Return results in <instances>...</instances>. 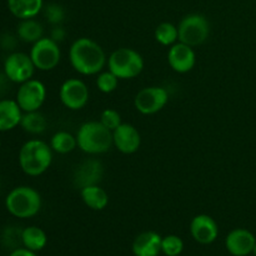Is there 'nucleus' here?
Returning <instances> with one entry per match:
<instances>
[{
	"instance_id": "1",
	"label": "nucleus",
	"mask_w": 256,
	"mask_h": 256,
	"mask_svg": "<svg viewBox=\"0 0 256 256\" xmlns=\"http://www.w3.org/2000/svg\"><path fill=\"white\" fill-rule=\"evenodd\" d=\"M69 60L79 74L95 75L104 69L106 55L96 42L89 38H79L70 46Z\"/></svg>"
},
{
	"instance_id": "2",
	"label": "nucleus",
	"mask_w": 256,
	"mask_h": 256,
	"mask_svg": "<svg viewBox=\"0 0 256 256\" xmlns=\"http://www.w3.org/2000/svg\"><path fill=\"white\" fill-rule=\"evenodd\" d=\"M52 162V149L45 142L32 139L25 142L19 152V164L30 176L44 174Z\"/></svg>"
},
{
	"instance_id": "3",
	"label": "nucleus",
	"mask_w": 256,
	"mask_h": 256,
	"mask_svg": "<svg viewBox=\"0 0 256 256\" xmlns=\"http://www.w3.org/2000/svg\"><path fill=\"white\" fill-rule=\"evenodd\" d=\"M78 148L89 155L104 154L112 144V132L100 122H86L82 124L76 134Z\"/></svg>"
},
{
	"instance_id": "4",
	"label": "nucleus",
	"mask_w": 256,
	"mask_h": 256,
	"mask_svg": "<svg viewBox=\"0 0 256 256\" xmlns=\"http://www.w3.org/2000/svg\"><path fill=\"white\" fill-rule=\"evenodd\" d=\"M8 212L19 219L35 216L42 209V196L30 186H18L8 194L5 199Z\"/></svg>"
},
{
	"instance_id": "5",
	"label": "nucleus",
	"mask_w": 256,
	"mask_h": 256,
	"mask_svg": "<svg viewBox=\"0 0 256 256\" xmlns=\"http://www.w3.org/2000/svg\"><path fill=\"white\" fill-rule=\"evenodd\" d=\"M108 66L119 79H134L144 69V59L132 48H119L110 54Z\"/></svg>"
},
{
	"instance_id": "6",
	"label": "nucleus",
	"mask_w": 256,
	"mask_h": 256,
	"mask_svg": "<svg viewBox=\"0 0 256 256\" xmlns=\"http://www.w3.org/2000/svg\"><path fill=\"white\" fill-rule=\"evenodd\" d=\"M179 42L189 46H199L206 42L210 35V24L206 16L198 12L188 14L178 25Z\"/></svg>"
},
{
	"instance_id": "7",
	"label": "nucleus",
	"mask_w": 256,
	"mask_h": 256,
	"mask_svg": "<svg viewBox=\"0 0 256 256\" xmlns=\"http://www.w3.org/2000/svg\"><path fill=\"white\" fill-rule=\"evenodd\" d=\"M30 58L36 69L49 72L59 65L62 52L59 44L52 38H42L32 45L30 50Z\"/></svg>"
},
{
	"instance_id": "8",
	"label": "nucleus",
	"mask_w": 256,
	"mask_h": 256,
	"mask_svg": "<svg viewBox=\"0 0 256 256\" xmlns=\"http://www.w3.org/2000/svg\"><path fill=\"white\" fill-rule=\"evenodd\" d=\"M169 102L166 89L160 86H148L140 90L134 99L135 109L142 115H152L164 109Z\"/></svg>"
},
{
	"instance_id": "9",
	"label": "nucleus",
	"mask_w": 256,
	"mask_h": 256,
	"mask_svg": "<svg viewBox=\"0 0 256 256\" xmlns=\"http://www.w3.org/2000/svg\"><path fill=\"white\" fill-rule=\"evenodd\" d=\"M45 98H46V88L36 79H30L20 84L16 92V102L24 112L39 110L44 104Z\"/></svg>"
},
{
	"instance_id": "10",
	"label": "nucleus",
	"mask_w": 256,
	"mask_h": 256,
	"mask_svg": "<svg viewBox=\"0 0 256 256\" xmlns=\"http://www.w3.org/2000/svg\"><path fill=\"white\" fill-rule=\"evenodd\" d=\"M62 104L70 110H80L89 102V88L80 79H68L60 86Z\"/></svg>"
},
{
	"instance_id": "11",
	"label": "nucleus",
	"mask_w": 256,
	"mask_h": 256,
	"mask_svg": "<svg viewBox=\"0 0 256 256\" xmlns=\"http://www.w3.org/2000/svg\"><path fill=\"white\" fill-rule=\"evenodd\" d=\"M35 69L36 68L30 55L24 52H12L4 62V72L12 82L16 84H22L32 79Z\"/></svg>"
},
{
	"instance_id": "12",
	"label": "nucleus",
	"mask_w": 256,
	"mask_h": 256,
	"mask_svg": "<svg viewBox=\"0 0 256 256\" xmlns=\"http://www.w3.org/2000/svg\"><path fill=\"white\" fill-rule=\"evenodd\" d=\"M104 175L102 162L98 159H86L80 162L72 174V184L82 190L90 185H99Z\"/></svg>"
},
{
	"instance_id": "13",
	"label": "nucleus",
	"mask_w": 256,
	"mask_h": 256,
	"mask_svg": "<svg viewBox=\"0 0 256 256\" xmlns=\"http://www.w3.org/2000/svg\"><path fill=\"white\" fill-rule=\"evenodd\" d=\"M112 144L122 154H134L142 145L139 130L134 125L122 122L112 132Z\"/></svg>"
},
{
	"instance_id": "14",
	"label": "nucleus",
	"mask_w": 256,
	"mask_h": 256,
	"mask_svg": "<svg viewBox=\"0 0 256 256\" xmlns=\"http://www.w3.org/2000/svg\"><path fill=\"white\" fill-rule=\"evenodd\" d=\"M168 62L174 72L185 74L192 70L196 62V55L192 46L184 42H175L168 52Z\"/></svg>"
},
{
	"instance_id": "15",
	"label": "nucleus",
	"mask_w": 256,
	"mask_h": 256,
	"mask_svg": "<svg viewBox=\"0 0 256 256\" xmlns=\"http://www.w3.org/2000/svg\"><path fill=\"white\" fill-rule=\"evenodd\" d=\"M190 232L196 242L209 245L216 240L219 235V226L212 216L200 214L196 215L190 222Z\"/></svg>"
},
{
	"instance_id": "16",
	"label": "nucleus",
	"mask_w": 256,
	"mask_h": 256,
	"mask_svg": "<svg viewBox=\"0 0 256 256\" xmlns=\"http://www.w3.org/2000/svg\"><path fill=\"white\" fill-rule=\"evenodd\" d=\"M256 238L252 232L246 229H234L228 234L225 239L226 250L232 256H248L252 254Z\"/></svg>"
},
{
	"instance_id": "17",
	"label": "nucleus",
	"mask_w": 256,
	"mask_h": 256,
	"mask_svg": "<svg viewBox=\"0 0 256 256\" xmlns=\"http://www.w3.org/2000/svg\"><path fill=\"white\" fill-rule=\"evenodd\" d=\"M162 240L155 232H142L132 242V252L135 256H158L162 252Z\"/></svg>"
},
{
	"instance_id": "18",
	"label": "nucleus",
	"mask_w": 256,
	"mask_h": 256,
	"mask_svg": "<svg viewBox=\"0 0 256 256\" xmlns=\"http://www.w3.org/2000/svg\"><path fill=\"white\" fill-rule=\"evenodd\" d=\"M22 110L16 100H0V132H9L20 125Z\"/></svg>"
},
{
	"instance_id": "19",
	"label": "nucleus",
	"mask_w": 256,
	"mask_h": 256,
	"mask_svg": "<svg viewBox=\"0 0 256 256\" xmlns=\"http://www.w3.org/2000/svg\"><path fill=\"white\" fill-rule=\"evenodd\" d=\"M80 196L82 202L92 210H104L109 204V195L99 185H90L80 190Z\"/></svg>"
},
{
	"instance_id": "20",
	"label": "nucleus",
	"mask_w": 256,
	"mask_h": 256,
	"mask_svg": "<svg viewBox=\"0 0 256 256\" xmlns=\"http://www.w3.org/2000/svg\"><path fill=\"white\" fill-rule=\"evenodd\" d=\"M10 12L18 19H32L42 9V0H8Z\"/></svg>"
},
{
	"instance_id": "21",
	"label": "nucleus",
	"mask_w": 256,
	"mask_h": 256,
	"mask_svg": "<svg viewBox=\"0 0 256 256\" xmlns=\"http://www.w3.org/2000/svg\"><path fill=\"white\" fill-rule=\"evenodd\" d=\"M48 236L42 229L38 226H28L22 232V244L32 252H40L45 248Z\"/></svg>"
},
{
	"instance_id": "22",
	"label": "nucleus",
	"mask_w": 256,
	"mask_h": 256,
	"mask_svg": "<svg viewBox=\"0 0 256 256\" xmlns=\"http://www.w3.org/2000/svg\"><path fill=\"white\" fill-rule=\"evenodd\" d=\"M18 36L25 42H36L42 38H44V28L39 22L32 19L22 20L18 25Z\"/></svg>"
},
{
	"instance_id": "23",
	"label": "nucleus",
	"mask_w": 256,
	"mask_h": 256,
	"mask_svg": "<svg viewBox=\"0 0 256 256\" xmlns=\"http://www.w3.org/2000/svg\"><path fill=\"white\" fill-rule=\"evenodd\" d=\"M20 126L26 132L32 135H40L46 130L48 122L46 118L36 110V112H29L22 114Z\"/></svg>"
},
{
	"instance_id": "24",
	"label": "nucleus",
	"mask_w": 256,
	"mask_h": 256,
	"mask_svg": "<svg viewBox=\"0 0 256 256\" xmlns=\"http://www.w3.org/2000/svg\"><path fill=\"white\" fill-rule=\"evenodd\" d=\"M50 146L52 152L58 154H69L75 148H78L76 136L68 132H58L52 135L50 140Z\"/></svg>"
},
{
	"instance_id": "25",
	"label": "nucleus",
	"mask_w": 256,
	"mask_h": 256,
	"mask_svg": "<svg viewBox=\"0 0 256 256\" xmlns=\"http://www.w3.org/2000/svg\"><path fill=\"white\" fill-rule=\"evenodd\" d=\"M155 40L164 46H170L179 40V30L172 22H162L155 29Z\"/></svg>"
},
{
	"instance_id": "26",
	"label": "nucleus",
	"mask_w": 256,
	"mask_h": 256,
	"mask_svg": "<svg viewBox=\"0 0 256 256\" xmlns=\"http://www.w3.org/2000/svg\"><path fill=\"white\" fill-rule=\"evenodd\" d=\"M119 78L115 74H112L110 70L108 72H102L98 74L96 78V86L104 94H110V92H115L119 84Z\"/></svg>"
},
{
	"instance_id": "27",
	"label": "nucleus",
	"mask_w": 256,
	"mask_h": 256,
	"mask_svg": "<svg viewBox=\"0 0 256 256\" xmlns=\"http://www.w3.org/2000/svg\"><path fill=\"white\" fill-rule=\"evenodd\" d=\"M184 250V242L178 235H168L162 240V252L166 256H178Z\"/></svg>"
},
{
	"instance_id": "28",
	"label": "nucleus",
	"mask_w": 256,
	"mask_h": 256,
	"mask_svg": "<svg viewBox=\"0 0 256 256\" xmlns=\"http://www.w3.org/2000/svg\"><path fill=\"white\" fill-rule=\"evenodd\" d=\"M44 16L46 22L54 26L62 25V22L65 20V10L62 5L52 2L44 8Z\"/></svg>"
},
{
	"instance_id": "29",
	"label": "nucleus",
	"mask_w": 256,
	"mask_h": 256,
	"mask_svg": "<svg viewBox=\"0 0 256 256\" xmlns=\"http://www.w3.org/2000/svg\"><path fill=\"white\" fill-rule=\"evenodd\" d=\"M100 122L104 125L105 128H108L109 130L114 132L119 125L122 124V115L119 114V112L114 109H105L104 112L100 115Z\"/></svg>"
},
{
	"instance_id": "30",
	"label": "nucleus",
	"mask_w": 256,
	"mask_h": 256,
	"mask_svg": "<svg viewBox=\"0 0 256 256\" xmlns=\"http://www.w3.org/2000/svg\"><path fill=\"white\" fill-rule=\"evenodd\" d=\"M16 44H18V40L12 34L5 32V34H2V36H0V46H2L4 50L15 49Z\"/></svg>"
},
{
	"instance_id": "31",
	"label": "nucleus",
	"mask_w": 256,
	"mask_h": 256,
	"mask_svg": "<svg viewBox=\"0 0 256 256\" xmlns=\"http://www.w3.org/2000/svg\"><path fill=\"white\" fill-rule=\"evenodd\" d=\"M12 82V80L8 78V75L4 72H0V98L5 96L9 92Z\"/></svg>"
},
{
	"instance_id": "32",
	"label": "nucleus",
	"mask_w": 256,
	"mask_h": 256,
	"mask_svg": "<svg viewBox=\"0 0 256 256\" xmlns=\"http://www.w3.org/2000/svg\"><path fill=\"white\" fill-rule=\"evenodd\" d=\"M65 36H66V32H65V29L62 25H55L52 29V32H50V38H52L54 42H56L58 44L62 42V40L65 39Z\"/></svg>"
},
{
	"instance_id": "33",
	"label": "nucleus",
	"mask_w": 256,
	"mask_h": 256,
	"mask_svg": "<svg viewBox=\"0 0 256 256\" xmlns=\"http://www.w3.org/2000/svg\"><path fill=\"white\" fill-rule=\"evenodd\" d=\"M9 256H38L35 252L26 249V248H16L10 252Z\"/></svg>"
},
{
	"instance_id": "34",
	"label": "nucleus",
	"mask_w": 256,
	"mask_h": 256,
	"mask_svg": "<svg viewBox=\"0 0 256 256\" xmlns=\"http://www.w3.org/2000/svg\"><path fill=\"white\" fill-rule=\"evenodd\" d=\"M252 254H254V255L256 256V242H255V246H254V249H252Z\"/></svg>"
},
{
	"instance_id": "35",
	"label": "nucleus",
	"mask_w": 256,
	"mask_h": 256,
	"mask_svg": "<svg viewBox=\"0 0 256 256\" xmlns=\"http://www.w3.org/2000/svg\"><path fill=\"white\" fill-rule=\"evenodd\" d=\"M0 145H2V142H0Z\"/></svg>"
},
{
	"instance_id": "36",
	"label": "nucleus",
	"mask_w": 256,
	"mask_h": 256,
	"mask_svg": "<svg viewBox=\"0 0 256 256\" xmlns=\"http://www.w3.org/2000/svg\"><path fill=\"white\" fill-rule=\"evenodd\" d=\"M178 256H180V255H178Z\"/></svg>"
}]
</instances>
